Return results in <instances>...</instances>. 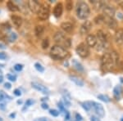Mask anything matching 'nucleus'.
<instances>
[{"mask_svg":"<svg viewBox=\"0 0 123 121\" xmlns=\"http://www.w3.org/2000/svg\"><path fill=\"white\" fill-rule=\"evenodd\" d=\"M121 121H123V117H122V119H121Z\"/></svg>","mask_w":123,"mask_h":121,"instance_id":"nucleus-53","label":"nucleus"},{"mask_svg":"<svg viewBox=\"0 0 123 121\" xmlns=\"http://www.w3.org/2000/svg\"><path fill=\"white\" fill-rule=\"evenodd\" d=\"M7 79H8L10 81H12V82H15V81L17 80V77H16L15 75H13L8 74L7 75Z\"/></svg>","mask_w":123,"mask_h":121,"instance_id":"nucleus-33","label":"nucleus"},{"mask_svg":"<svg viewBox=\"0 0 123 121\" xmlns=\"http://www.w3.org/2000/svg\"><path fill=\"white\" fill-rule=\"evenodd\" d=\"M15 116H16L15 113H14V114H11V115H10V117H11V118H15Z\"/></svg>","mask_w":123,"mask_h":121,"instance_id":"nucleus-50","label":"nucleus"},{"mask_svg":"<svg viewBox=\"0 0 123 121\" xmlns=\"http://www.w3.org/2000/svg\"><path fill=\"white\" fill-rule=\"evenodd\" d=\"M91 27H92V23H91V21H85L80 26V34L81 35H85V34H87L91 29Z\"/></svg>","mask_w":123,"mask_h":121,"instance_id":"nucleus-10","label":"nucleus"},{"mask_svg":"<svg viewBox=\"0 0 123 121\" xmlns=\"http://www.w3.org/2000/svg\"><path fill=\"white\" fill-rule=\"evenodd\" d=\"M27 4H28L29 9L31 10L33 13L38 14L39 9H40V7H41V4L38 1H36V0H31V1H29L28 3H27Z\"/></svg>","mask_w":123,"mask_h":121,"instance_id":"nucleus-8","label":"nucleus"},{"mask_svg":"<svg viewBox=\"0 0 123 121\" xmlns=\"http://www.w3.org/2000/svg\"><path fill=\"white\" fill-rule=\"evenodd\" d=\"M41 46H42V47L43 49H46L49 47V40L48 39H43V40L42 41V43H41Z\"/></svg>","mask_w":123,"mask_h":121,"instance_id":"nucleus-29","label":"nucleus"},{"mask_svg":"<svg viewBox=\"0 0 123 121\" xmlns=\"http://www.w3.org/2000/svg\"><path fill=\"white\" fill-rule=\"evenodd\" d=\"M0 48L1 49H6V45L3 44V43H0Z\"/></svg>","mask_w":123,"mask_h":121,"instance_id":"nucleus-47","label":"nucleus"},{"mask_svg":"<svg viewBox=\"0 0 123 121\" xmlns=\"http://www.w3.org/2000/svg\"><path fill=\"white\" fill-rule=\"evenodd\" d=\"M69 78H70L71 81H72V82L76 85H77V86H79V87L84 86V84H85L84 81H83L80 78H79V77L75 76V75H70Z\"/></svg>","mask_w":123,"mask_h":121,"instance_id":"nucleus-16","label":"nucleus"},{"mask_svg":"<svg viewBox=\"0 0 123 121\" xmlns=\"http://www.w3.org/2000/svg\"><path fill=\"white\" fill-rule=\"evenodd\" d=\"M53 39H54V41L59 44H63L66 45V46L69 47V45L67 44V42H70V39H67L66 36L62 32H57L53 36Z\"/></svg>","mask_w":123,"mask_h":121,"instance_id":"nucleus-7","label":"nucleus"},{"mask_svg":"<svg viewBox=\"0 0 123 121\" xmlns=\"http://www.w3.org/2000/svg\"><path fill=\"white\" fill-rule=\"evenodd\" d=\"M115 41L117 44L123 43V29H120L115 34Z\"/></svg>","mask_w":123,"mask_h":121,"instance_id":"nucleus-15","label":"nucleus"},{"mask_svg":"<svg viewBox=\"0 0 123 121\" xmlns=\"http://www.w3.org/2000/svg\"><path fill=\"white\" fill-rule=\"evenodd\" d=\"M72 65L78 71H80V72H83V71H84V66H83L78 61L76 60V59H73L72 60Z\"/></svg>","mask_w":123,"mask_h":121,"instance_id":"nucleus-21","label":"nucleus"},{"mask_svg":"<svg viewBox=\"0 0 123 121\" xmlns=\"http://www.w3.org/2000/svg\"><path fill=\"white\" fill-rule=\"evenodd\" d=\"M3 77L2 75H0V83H3Z\"/></svg>","mask_w":123,"mask_h":121,"instance_id":"nucleus-49","label":"nucleus"},{"mask_svg":"<svg viewBox=\"0 0 123 121\" xmlns=\"http://www.w3.org/2000/svg\"><path fill=\"white\" fill-rule=\"evenodd\" d=\"M4 88L6 89H10L12 88V85H11L10 83H5V84H4Z\"/></svg>","mask_w":123,"mask_h":121,"instance_id":"nucleus-42","label":"nucleus"},{"mask_svg":"<svg viewBox=\"0 0 123 121\" xmlns=\"http://www.w3.org/2000/svg\"><path fill=\"white\" fill-rule=\"evenodd\" d=\"M118 55L117 52H106L104 54L101 59V65L102 68L105 71H111L114 69L115 65L117 64L118 61Z\"/></svg>","mask_w":123,"mask_h":121,"instance_id":"nucleus-1","label":"nucleus"},{"mask_svg":"<svg viewBox=\"0 0 123 121\" xmlns=\"http://www.w3.org/2000/svg\"><path fill=\"white\" fill-rule=\"evenodd\" d=\"M7 58V54L5 52H0V60H5Z\"/></svg>","mask_w":123,"mask_h":121,"instance_id":"nucleus-36","label":"nucleus"},{"mask_svg":"<svg viewBox=\"0 0 123 121\" xmlns=\"http://www.w3.org/2000/svg\"><path fill=\"white\" fill-rule=\"evenodd\" d=\"M104 15L106 16L108 18H112L115 15V9L113 7H110V6H108V5H105L104 7Z\"/></svg>","mask_w":123,"mask_h":121,"instance_id":"nucleus-12","label":"nucleus"},{"mask_svg":"<svg viewBox=\"0 0 123 121\" xmlns=\"http://www.w3.org/2000/svg\"><path fill=\"white\" fill-rule=\"evenodd\" d=\"M76 121H77V120H76Z\"/></svg>","mask_w":123,"mask_h":121,"instance_id":"nucleus-54","label":"nucleus"},{"mask_svg":"<svg viewBox=\"0 0 123 121\" xmlns=\"http://www.w3.org/2000/svg\"><path fill=\"white\" fill-rule=\"evenodd\" d=\"M14 94L16 95V96H17V97H20L21 95V90L20 89H15L14 90Z\"/></svg>","mask_w":123,"mask_h":121,"instance_id":"nucleus-39","label":"nucleus"},{"mask_svg":"<svg viewBox=\"0 0 123 121\" xmlns=\"http://www.w3.org/2000/svg\"><path fill=\"white\" fill-rule=\"evenodd\" d=\"M76 53L82 58H85L90 55V49L85 43H80L76 48Z\"/></svg>","mask_w":123,"mask_h":121,"instance_id":"nucleus-6","label":"nucleus"},{"mask_svg":"<svg viewBox=\"0 0 123 121\" xmlns=\"http://www.w3.org/2000/svg\"><path fill=\"white\" fill-rule=\"evenodd\" d=\"M49 114L51 115L53 117H57L59 115V114H60V112L58 111V110H54V109H53V110H49Z\"/></svg>","mask_w":123,"mask_h":121,"instance_id":"nucleus-31","label":"nucleus"},{"mask_svg":"<svg viewBox=\"0 0 123 121\" xmlns=\"http://www.w3.org/2000/svg\"><path fill=\"white\" fill-rule=\"evenodd\" d=\"M67 10H71V7H72V3L71 1H68L67 3Z\"/></svg>","mask_w":123,"mask_h":121,"instance_id":"nucleus-40","label":"nucleus"},{"mask_svg":"<svg viewBox=\"0 0 123 121\" xmlns=\"http://www.w3.org/2000/svg\"><path fill=\"white\" fill-rule=\"evenodd\" d=\"M0 121H3V118H1V117H0Z\"/></svg>","mask_w":123,"mask_h":121,"instance_id":"nucleus-52","label":"nucleus"},{"mask_svg":"<svg viewBox=\"0 0 123 121\" xmlns=\"http://www.w3.org/2000/svg\"><path fill=\"white\" fill-rule=\"evenodd\" d=\"M122 92H123V89L122 88V86H120V85H117L113 89V94L115 98H117V100L120 99L121 96L122 95Z\"/></svg>","mask_w":123,"mask_h":121,"instance_id":"nucleus-18","label":"nucleus"},{"mask_svg":"<svg viewBox=\"0 0 123 121\" xmlns=\"http://www.w3.org/2000/svg\"><path fill=\"white\" fill-rule=\"evenodd\" d=\"M8 99V100H11V97H9L8 95H7L6 93H4L3 91H0V102L3 101L4 99Z\"/></svg>","mask_w":123,"mask_h":121,"instance_id":"nucleus-27","label":"nucleus"},{"mask_svg":"<svg viewBox=\"0 0 123 121\" xmlns=\"http://www.w3.org/2000/svg\"><path fill=\"white\" fill-rule=\"evenodd\" d=\"M93 108H94V111L96 112V114L98 115L99 117H104L105 115V110L104 109V107L101 104L99 103H96V102H94V106H93Z\"/></svg>","mask_w":123,"mask_h":121,"instance_id":"nucleus-11","label":"nucleus"},{"mask_svg":"<svg viewBox=\"0 0 123 121\" xmlns=\"http://www.w3.org/2000/svg\"><path fill=\"white\" fill-rule=\"evenodd\" d=\"M21 103H22V101H21V100L17 101V104H21Z\"/></svg>","mask_w":123,"mask_h":121,"instance_id":"nucleus-51","label":"nucleus"},{"mask_svg":"<svg viewBox=\"0 0 123 121\" xmlns=\"http://www.w3.org/2000/svg\"><path fill=\"white\" fill-rule=\"evenodd\" d=\"M63 12V6L61 3H57V4L54 7V9H53V15H54L55 17L58 18L60 17L62 14Z\"/></svg>","mask_w":123,"mask_h":121,"instance_id":"nucleus-13","label":"nucleus"},{"mask_svg":"<svg viewBox=\"0 0 123 121\" xmlns=\"http://www.w3.org/2000/svg\"><path fill=\"white\" fill-rule=\"evenodd\" d=\"M5 104H3V103H0V110H4L5 109Z\"/></svg>","mask_w":123,"mask_h":121,"instance_id":"nucleus-44","label":"nucleus"},{"mask_svg":"<svg viewBox=\"0 0 123 121\" xmlns=\"http://www.w3.org/2000/svg\"><path fill=\"white\" fill-rule=\"evenodd\" d=\"M117 18L118 19H122L123 18V14L122 13H121V12H119V13H117Z\"/></svg>","mask_w":123,"mask_h":121,"instance_id":"nucleus-45","label":"nucleus"},{"mask_svg":"<svg viewBox=\"0 0 123 121\" xmlns=\"http://www.w3.org/2000/svg\"><path fill=\"white\" fill-rule=\"evenodd\" d=\"M43 31H44V27L43 25H37V26H35V34L37 37H40L43 34Z\"/></svg>","mask_w":123,"mask_h":121,"instance_id":"nucleus-22","label":"nucleus"},{"mask_svg":"<svg viewBox=\"0 0 123 121\" xmlns=\"http://www.w3.org/2000/svg\"><path fill=\"white\" fill-rule=\"evenodd\" d=\"M50 54L53 58L56 59V60H61V59L66 58L68 56V52L60 45H55L51 48Z\"/></svg>","mask_w":123,"mask_h":121,"instance_id":"nucleus-3","label":"nucleus"},{"mask_svg":"<svg viewBox=\"0 0 123 121\" xmlns=\"http://www.w3.org/2000/svg\"><path fill=\"white\" fill-rule=\"evenodd\" d=\"M31 86H32L33 88H35V90L37 91H39L41 92L43 94H49V89L47 88L46 86L44 85L41 84H39L37 82H32L31 83Z\"/></svg>","mask_w":123,"mask_h":121,"instance_id":"nucleus-9","label":"nucleus"},{"mask_svg":"<svg viewBox=\"0 0 123 121\" xmlns=\"http://www.w3.org/2000/svg\"><path fill=\"white\" fill-rule=\"evenodd\" d=\"M117 4L119 6H122V7H123V1H117Z\"/></svg>","mask_w":123,"mask_h":121,"instance_id":"nucleus-48","label":"nucleus"},{"mask_svg":"<svg viewBox=\"0 0 123 121\" xmlns=\"http://www.w3.org/2000/svg\"><path fill=\"white\" fill-rule=\"evenodd\" d=\"M98 98L99 99V100L102 101V102H110V98H109L107 95L99 94V95H98Z\"/></svg>","mask_w":123,"mask_h":121,"instance_id":"nucleus-25","label":"nucleus"},{"mask_svg":"<svg viewBox=\"0 0 123 121\" xmlns=\"http://www.w3.org/2000/svg\"><path fill=\"white\" fill-rule=\"evenodd\" d=\"M23 69V65L21 64H17L14 65V70L16 71H21Z\"/></svg>","mask_w":123,"mask_h":121,"instance_id":"nucleus-32","label":"nucleus"},{"mask_svg":"<svg viewBox=\"0 0 123 121\" xmlns=\"http://www.w3.org/2000/svg\"><path fill=\"white\" fill-rule=\"evenodd\" d=\"M75 116H76V120H77V121H81V120H82V116H81L80 114H78V113H76Z\"/></svg>","mask_w":123,"mask_h":121,"instance_id":"nucleus-38","label":"nucleus"},{"mask_svg":"<svg viewBox=\"0 0 123 121\" xmlns=\"http://www.w3.org/2000/svg\"><path fill=\"white\" fill-rule=\"evenodd\" d=\"M90 121H100V120L98 118H97V117H95V116H91Z\"/></svg>","mask_w":123,"mask_h":121,"instance_id":"nucleus-43","label":"nucleus"},{"mask_svg":"<svg viewBox=\"0 0 123 121\" xmlns=\"http://www.w3.org/2000/svg\"><path fill=\"white\" fill-rule=\"evenodd\" d=\"M41 107H42L43 110H48V109H49V105H48L47 103H42Z\"/></svg>","mask_w":123,"mask_h":121,"instance_id":"nucleus-41","label":"nucleus"},{"mask_svg":"<svg viewBox=\"0 0 123 121\" xmlns=\"http://www.w3.org/2000/svg\"><path fill=\"white\" fill-rule=\"evenodd\" d=\"M90 13V7L85 2H79L76 6V14L79 19L85 20L89 17Z\"/></svg>","mask_w":123,"mask_h":121,"instance_id":"nucleus-2","label":"nucleus"},{"mask_svg":"<svg viewBox=\"0 0 123 121\" xmlns=\"http://www.w3.org/2000/svg\"><path fill=\"white\" fill-rule=\"evenodd\" d=\"M17 34L14 33V32H11L9 34V35H8V39L11 42H14V41L17 40Z\"/></svg>","mask_w":123,"mask_h":121,"instance_id":"nucleus-28","label":"nucleus"},{"mask_svg":"<svg viewBox=\"0 0 123 121\" xmlns=\"http://www.w3.org/2000/svg\"><path fill=\"white\" fill-rule=\"evenodd\" d=\"M91 3L94 4V8L96 10H100L101 8H104V7L105 6L104 3L100 1H91Z\"/></svg>","mask_w":123,"mask_h":121,"instance_id":"nucleus-24","label":"nucleus"},{"mask_svg":"<svg viewBox=\"0 0 123 121\" xmlns=\"http://www.w3.org/2000/svg\"><path fill=\"white\" fill-rule=\"evenodd\" d=\"M49 12H50V6L47 3H43V4H41L40 9H39L38 16L40 20H46L49 18Z\"/></svg>","mask_w":123,"mask_h":121,"instance_id":"nucleus-5","label":"nucleus"},{"mask_svg":"<svg viewBox=\"0 0 123 121\" xmlns=\"http://www.w3.org/2000/svg\"><path fill=\"white\" fill-rule=\"evenodd\" d=\"M35 69H36V70L39 71V72H40V73L44 72V67H43V65L40 64V63L36 62L35 64Z\"/></svg>","mask_w":123,"mask_h":121,"instance_id":"nucleus-26","label":"nucleus"},{"mask_svg":"<svg viewBox=\"0 0 123 121\" xmlns=\"http://www.w3.org/2000/svg\"><path fill=\"white\" fill-rule=\"evenodd\" d=\"M7 6L8 9L11 12H17L19 10L18 7H17V6L16 5L15 3H13V2H12V1H8V2H7Z\"/></svg>","mask_w":123,"mask_h":121,"instance_id":"nucleus-23","label":"nucleus"},{"mask_svg":"<svg viewBox=\"0 0 123 121\" xmlns=\"http://www.w3.org/2000/svg\"><path fill=\"white\" fill-rule=\"evenodd\" d=\"M86 43H87V44H88L89 47H95V46H96V44H97L96 36H94V35H87Z\"/></svg>","mask_w":123,"mask_h":121,"instance_id":"nucleus-14","label":"nucleus"},{"mask_svg":"<svg viewBox=\"0 0 123 121\" xmlns=\"http://www.w3.org/2000/svg\"><path fill=\"white\" fill-rule=\"evenodd\" d=\"M65 112H66V120H68L70 119V114H69L68 111H65Z\"/></svg>","mask_w":123,"mask_h":121,"instance_id":"nucleus-46","label":"nucleus"},{"mask_svg":"<svg viewBox=\"0 0 123 121\" xmlns=\"http://www.w3.org/2000/svg\"><path fill=\"white\" fill-rule=\"evenodd\" d=\"M11 19H12V21L13 24H14L17 27H20L22 25V18H21L20 16L12 15L11 17Z\"/></svg>","mask_w":123,"mask_h":121,"instance_id":"nucleus-17","label":"nucleus"},{"mask_svg":"<svg viewBox=\"0 0 123 121\" xmlns=\"http://www.w3.org/2000/svg\"><path fill=\"white\" fill-rule=\"evenodd\" d=\"M81 106H82V107L85 109V110L89 111V110H90L91 109L93 108V106H94V102H90V101H87V102H85L81 103Z\"/></svg>","mask_w":123,"mask_h":121,"instance_id":"nucleus-20","label":"nucleus"},{"mask_svg":"<svg viewBox=\"0 0 123 121\" xmlns=\"http://www.w3.org/2000/svg\"><path fill=\"white\" fill-rule=\"evenodd\" d=\"M35 103V101L33 99H28V100L25 102V106H31Z\"/></svg>","mask_w":123,"mask_h":121,"instance_id":"nucleus-34","label":"nucleus"},{"mask_svg":"<svg viewBox=\"0 0 123 121\" xmlns=\"http://www.w3.org/2000/svg\"><path fill=\"white\" fill-rule=\"evenodd\" d=\"M61 28L67 33H70L73 29V25L70 22H63L61 24Z\"/></svg>","mask_w":123,"mask_h":121,"instance_id":"nucleus-19","label":"nucleus"},{"mask_svg":"<svg viewBox=\"0 0 123 121\" xmlns=\"http://www.w3.org/2000/svg\"><path fill=\"white\" fill-rule=\"evenodd\" d=\"M94 21H95V23H97V24H101L102 22L105 21V18L103 16H98V17H97L96 18L94 19Z\"/></svg>","mask_w":123,"mask_h":121,"instance_id":"nucleus-30","label":"nucleus"},{"mask_svg":"<svg viewBox=\"0 0 123 121\" xmlns=\"http://www.w3.org/2000/svg\"><path fill=\"white\" fill-rule=\"evenodd\" d=\"M97 50L101 51L104 50L105 47H107V43H108V39H107L106 35L103 32L102 30H98L97 32Z\"/></svg>","mask_w":123,"mask_h":121,"instance_id":"nucleus-4","label":"nucleus"},{"mask_svg":"<svg viewBox=\"0 0 123 121\" xmlns=\"http://www.w3.org/2000/svg\"><path fill=\"white\" fill-rule=\"evenodd\" d=\"M57 106H58V108L60 109V110H62V111H64V110H65L64 104H62V102L57 103Z\"/></svg>","mask_w":123,"mask_h":121,"instance_id":"nucleus-35","label":"nucleus"},{"mask_svg":"<svg viewBox=\"0 0 123 121\" xmlns=\"http://www.w3.org/2000/svg\"><path fill=\"white\" fill-rule=\"evenodd\" d=\"M34 121H50L48 118H45V117H42V118H37L35 119Z\"/></svg>","mask_w":123,"mask_h":121,"instance_id":"nucleus-37","label":"nucleus"}]
</instances>
